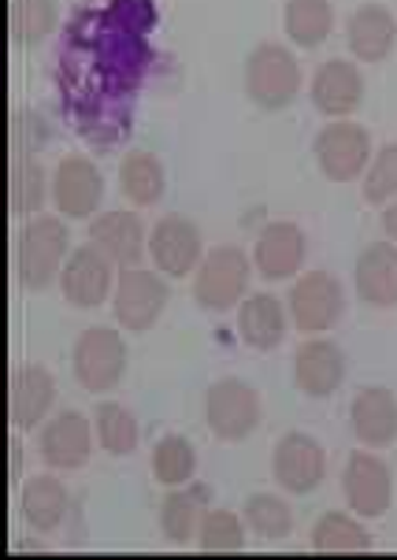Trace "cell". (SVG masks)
Returning a JSON list of instances; mask_svg holds the SVG:
<instances>
[{
  "label": "cell",
  "instance_id": "cell-1",
  "mask_svg": "<svg viewBox=\"0 0 397 560\" xmlns=\"http://www.w3.org/2000/svg\"><path fill=\"white\" fill-rule=\"evenodd\" d=\"M156 0H97L68 15L52 63L56 104L97 153L135 130L138 97L153 71Z\"/></svg>",
  "mask_w": 397,
  "mask_h": 560
},
{
  "label": "cell",
  "instance_id": "cell-12",
  "mask_svg": "<svg viewBox=\"0 0 397 560\" xmlns=\"http://www.w3.org/2000/svg\"><path fill=\"white\" fill-rule=\"evenodd\" d=\"M342 498L364 520H380L394 505V471L375 450H353L342 468Z\"/></svg>",
  "mask_w": 397,
  "mask_h": 560
},
{
  "label": "cell",
  "instance_id": "cell-11",
  "mask_svg": "<svg viewBox=\"0 0 397 560\" xmlns=\"http://www.w3.org/2000/svg\"><path fill=\"white\" fill-rule=\"evenodd\" d=\"M271 476L282 493H316L327 479V445L316 434L287 431L271 450Z\"/></svg>",
  "mask_w": 397,
  "mask_h": 560
},
{
  "label": "cell",
  "instance_id": "cell-22",
  "mask_svg": "<svg viewBox=\"0 0 397 560\" xmlns=\"http://www.w3.org/2000/svg\"><path fill=\"white\" fill-rule=\"evenodd\" d=\"M290 308L287 301L276 298L268 290H257L238 305V338L245 341L249 349L257 353H271L287 341V330H290Z\"/></svg>",
  "mask_w": 397,
  "mask_h": 560
},
{
  "label": "cell",
  "instance_id": "cell-2",
  "mask_svg": "<svg viewBox=\"0 0 397 560\" xmlns=\"http://www.w3.org/2000/svg\"><path fill=\"white\" fill-rule=\"evenodd\" d=\"M68 256H71V231L63 223V215L37 212L15 231V245H12L15 282L23 290H49L52 282H60Z\"/></svg>",
  "mask_w": 397,
  "mask_h": 560
},
{
  "label": "cell",
  "instance_id": "cell-14",
  "mask_svg": "<svg viewBox=\"0 0 397 560\" xmlns=\"http://www.w3.org/2000/svg\"><path fill=\"white\" fill-rule=\"evenodd\" d=\"M119 264H112L97 245L86 242L79 249H71L68 264L60 271V293L71 308H101L104 301H112L116 290Z\"/></svg>",
  "mask_w": 397,
  "mask_h": 560
},
{
  "label": "cell",
  "instance_id": "cell-18",
  "mask_svg": "<svg viewBox=\"0 0 397 560\" xmlns=\"http://www.w3.org/2000/svg\"><path fill=\"white\" fill-rule=\"evenodd\" d=\"M305 256H308V238L294 220L264 223L257 242H253V268L268 282L297 279Z\"/></svg>",
  "mask_w": 397,
  "mask_h": 560
},
{
  "label": "cell",
  "instance_id": "cell-10",
  "mask_svg": "<svg viewBox=\"0 0 397 560\" xmlns=\"http://www.w3.org/2000/svg\"><path fill=\"white\" fill-rule=\"evenodd\" d=\"M93 442H97V431H93L90 416L79 412V408H63V412H52L42 423L37 453H42L45 468L68 476V471H82L90 464Z\"/></svg>",
  "mask_w": 397,
  "mask_h": 560
},
{
  "label": "cell",
  "instance_id": "cell-4",
  "mask_svg": "<svg viewBox=\"0 0 397 560\" xmlns=\"http://www.w3.org/2000/svg\"><path fill=\"white\" fill-rule=\"evenodd\" d=\"M257 268H253V253H245L242 245H215L205 253V260L194 271V301L197 308L223 316L234 312L249 298V282Z\"/></svg>",
  "mask_w": 397,
  "mask_h": 560
},
{
  "label": "cell",
  "instance_id": "cell-7",
  "mask_svg": "<svg viewBox=\"0 0 397 560\" xmlns=\"http://www.w3.org/2000/svg\"><path fill=\"white\" fill-rule=\"evenodd\" d=\"M287 308L301 335H327V330H335L346 316L342 279L327 268L301 271L287 293Z\"/></svg>",
  "mask_w": 397,
  "mask_h": 560
},
{
  "label": "cell",
  "instance_id": "cell-24",
  "mask_svg": "<svg viewBox=\"0 0 397 560\" xmlns=\"http://www.w3.org/2000/svg\"><path fill=\"white\" fill-rule=\"evenodd\" d=\"M19 512L26 527L37 535H52L68 524L71 512V490L60 476H31L19 487Z\"/></svg>",
  "mask_w": 397,
  "mask_h": 560
},
{
  "label": "cell",
  "instance_id": "cell-17",
  "mask_svg": "<svg viewBox=\"0 0 397 560\" xmlns=\"http://www.w3.org/2000/svg\"><path fill=\"white\" fill-rule=\"evenodd\" d=\"M56 408V375L45 364H19L8 378V420L12 431H37Z\"/></svg>",
  "mask_w": 397,
  "mask_h": 560
},
{
  "label": "cell",
  "instance_id": "cell-20",
  "mask_svg": "<svg viewBox=\"0 0 397 560\" xmlns=\"http://www.w3.org/2000/svg\"><path fill=\"white\" fill-rule=\"evenodd\" d=\"M308 97L319 116L349 119L364 104V74L353 60H324L312 71Z\"/></svg>",
  "mask_w": 397,
  "mask_h": 560
},
{
  "label": "cell",
  "instance_id": "cell-40",
  "mask_svg": "<svg viewBox=\"0 0 397 560\" xmlns=\"http://www.w3.org/2000/svg\"><path fill=\"white\" fill-rule=\"evenodd\" d=\"M82 4H97V0H82Z\"/></svg>",
  "mask_w": 397,
  "mask_h": 560
},
{
  "label": "cell",
  "instance_id": "cell-27",
  "mask_svg": "<svg viewBox=\"0 0 397 560\" xmlns=\"http://www.w3.org/2000/svg\"><path fill=\"white\" fill-rule=\"evenodd\" d=\"M119 194L135 208H153L167 194V171L153 149H130L119 160Z\"/></svg>",
  "mask_w": 397,
  "mask_h": 560
},
{
  "label": "cell",
  "instance_id": "cell-19",
  "mask_svg": "<svg viewBox=\"0 0 397 560\" xmlns=\"http://www.w3.org/2000/svg\"><path fill=\"white\" fill-rule=\"evenodd\" d=\"M90 242L119 268L141 264L149 253V226L135 208H104L90 223Z\"/></svg>",
  "mask_w": 397,
  "mask_h": 560
},
{
  "label": "cell",
  "instance_id": "cell-9",
  "mask_svg": "<svg viewBox=\"0 0 397 560\" xmlns=\"http://www.w3.org/2000/svg\"><path fill=\"white\" fill-rule=\"evenodd\" d=\"M312 156L330 183H353L361 178L375 156L372 130L357 119H330L312 138Z\"/></svg>",
  "mask_w": 397,
  "mask_h": 560
},
{
  "label": "cell",
  "instance_id": "cell-15",
  "mask_svg": "<svg viewBox=\"0 0 397 560\" xmlns=\"http://www.w3.org/2000/svg\"><path fill=\"white\" fill-rule=\"evenodd\" d=\"M52 205L63 220H93L104 205V175L86 153H68L52 171Z\"/></svg>",
  "mask_w": 397,
  "mask_h": 560
},
{
  "label": "cell",
  "instance_id": "cell-6",
  "mask_svg": "<svg viewBox=\"0 0 397 560\" xmlns=\"http://www.w3.org/2000/svg\"><path fill=\"white\" fill-rule=\"evenodd\" d=\"M130 364L127 341L116 327H86L71 346L74 383L86 394H112L122 383Z\"/></svg>",
  "mask_w": 397,
  "mask_h": 560
},
{
  "label": "cell",
  "instance_id": "cell-35",
  "mask_svg": "<svg viewBox=\"0 0 397 560\" xmlns=\"http://www.w3.org/2000/svg\"><path fill=\"white\" fill-rule=\"evenodd\" d=\"M245 524L242 512L234 509H208L201 530H197V549L201 553H242L245 549Z\"/></svg>",
  "mask_w": 397,
  "mask_h": 560
},
{
  "label": "cell",
  "instance_id": "cell-31",
  "mask_svg": "<svg viewBox=\"0 0 397 560\" xmlns=\"http://www.w3.org/2000/svg\"><path fill=\"white\" fill-rule=\"evenodd\" d=\"M93 431H97V445L108 457H130L141 439L138 416L122 401H101L93 408Z\"/></svg>",
  "mask_w": 397,
  "mask_h": 560
},
{
  "label": "cell",
  "instance_id": "cell-3",
  "mask_svg": "<svg viewBox=\"0 0 397 560\" xmlns=\"http://www.w3.org/2000/svg\"><path fill=\"white\" fill-rule=\"evenodd\" d=\"M242 85L249 97L264 112H282L301 97V60L294 49L282 42H260L245 56Z\"/></svg>",
  "mask_w": 397,
  "mask_h": 560
},
{
  "label": "cell",
  "instance_id": "cell-32",
  "mask_svg": "<svg viewBox=\"0 0 397 560\" xmlns=\"http://www.w3.org/2000/svg\"><path fill=\"white\" fill-rule=\"evenodd\" d=\"M242 516L253 535H260L264 542H282L294 530V509H290V501L282 493H268V490L249 493L242 505Z\"/></svg>",
  "mask_w": 397,
  "mask_h": 560
},
{
  "label": "cell",
  "instance_id": "cell-5",
  "mask_svg": "<svg viewBox=\"0 0 397 560\" xmlns=\"http://www.w3.org/2000/svg\"><path fill=\"white\" fill-rule=\"evenodd\" d=\"M260 420H264L260 390L253 383H245V378L223 375L205 390V423L212 431V439L245 442L257 434Z\"/></svg>",
  "mask_w": 397,
  "mask_h": 560
},
{
  "label": "cell",
  "instance_id": "cell-37",
  "mask_svg": "<svg viewBox=\"0 0 397 560\" xmlns=\"http://www.w3.org/2000/svg\"><path fill=\"white\" fill-rule=\"evenodd\" d=\"M12 160L15 156H37L49 145V122L37 116L34 108H15L12 112Z\"/></svg>",
  "mask_w": 397,
  "mask_h": 560
},
{
  "label": "cell",
  "instance_id": "cell-8",
  "mask_svg": "<svg viewBox=\"0 0 397 560\" xmlns=\"http://www.w3.org/2000/svg\"><path fill=\"white\" fill-rule=\"evenodd\" d=\"M167 301H172V290H167L164 271L141 268V264L119 268L116 290H112V312H116V323L122 330H135V335L153 330L164 316Z\"/></svg>",
  "mask_w": 397,
  "mask_h": 560
},
{
  "label": "cell",
  "instance_id": "cell-38",
  "mask_svg": "<svg viewBox=\"0 0 397 560\" xmlns=\"http://www.w3.org/2000/svg\"><path fill=\"white\" fill-rule=\"evenodd\" d=\"M8 479L15 482H23V439H19V431L8 439Z\"/></svg>",
  "mask_w": 397,
  "mask_h": 560
},
{
  "label": "cell",
  "instance_id": "cell-13",
  "mask_svg": "<svg viewBox=\"0 0 397 560\" xmlns=\"http://www.w3.org/2000/svg\"><path fill=\"white\" fill-rule=\"evenodd\" d=\"M149 256H153V268L167 279H186L205 260L201 226L183 212H164L149 231Z\"/></svg>",
  "mask_w": 397,
  "mask_h": 560
},
{
  "label": "cell",
  "instance_id": "cell-29",
  "mask_svg": "<svg viewBox=\"0 0 397 560\" xmlns=\"http://www.w3.org/2000/svg\"><path fill=\"white\" fill-rule=\"evenodd\" d=\"M45 201H52L49 171L37 164V156H15L12 171H8V205H12V215L31 220V215L42 212Z\"/></svg>",
  "mask_w": 397,
  "mask_h": 560
},
{
  "label": "cell",
  "instance_id": "cell-23",
  "mask_svg": "<svg viewBox=\"0 0 397 560\" xmlns=\"http://www.w3.org/2000/svg\"><path fill=\"white\" fill-rule=\"evenodd\" d=\"M357 298L372 308H397V242H367L353 268Z\"/></svg>",
  "mask_w": 397,
  "mask_h": 560
},
{
  "label": "cell",
  "instance_id": "cell-39",
  "mask_svg": "<svg viewBox=\"0 0 397 560\" xmlns=\"http://www.w3.org/2000/svg\"><path fill=\"white\" fill-rule=\"evenodd\" d=\"M380 223H383L386 238H390V242H397V201H390V205H386V208H383Z\"/></svg>",
  "mask_w": 397,
  "mask_h": 560
},
{
  "label": "cell",
  "instance_id": "cell-33",
  "mask_svg": "<svg viewBox=\"0 0 397 560\" xmlns=\"http://www.w3.org/2000/svg\"><path fill=\"white\" fill-rule=\"evenodd\" d=\"M197 450L186 434H164L153 445V479L160 487H186L197 479Z\"/></svg>",
  "mask_w": 397,
  "mask_h": 560
},
{
  "label": "cell",
  "instance_id": "cell-30",
  "mask_svg": "<svg viewBox=\"0 0 397 560\" xmlns=\"http://www.w3.org/2000/svg\"><path fill=\"white\" fill-rule=\"evenodd\" d=\"M282 31L297 49H319L335 31V4L330 0H287Z\"/></svg>",
  "mask_w": 397,
  "mask_h": 560
},
{
  "label": "cell",
  "instance_id": "cell-34",
  "mask_svg": "<svg viewBox=\"0 0 397 560\" xmlns=\"http://www.w3.org/2000/svg\"><path fill=\"white\" fill-rule=\"evenodd\" d=\"M8 26H12L15 45H37L52 31H60V4L56 0H12Z\"/></svg>",
  "mask_w": 397,
  "mask_h": 560
},
{
  "label": "cell",
  "instance_id": "cell-16",
  "mask_svg": "<svg viewBox=\"0 0 397 560\" xmlns=\"http://www.w3.org/2000/svg\"><path fill=\"white\" fill-rule=\"evenodd\" d=\"M346 349L327 335H308L294 353V386L312 401H327L346 386Z\"/></svg>",
  "mask_w": 397,
  "mask_h": 560
},
{
  "label": "cell",
  "instance_id": "cell-25",
  "mask_svg": "<svg viewBox=\"0 0 397 560\" xmlns=\"http://www.w3.org/2000/svg\"><path fill=\"white\" fill-rule=\"evenodd\" d=\"M349 52L361 63H383L397 45V19L386 4H361L346 23Z\"/></svg>",
  "mask_w": 397,
  "mask_h": 560
},
{
  "label": "cell",
  "instance_id": "cell-21",
  "mask_svg": "<svg viewBox=\"0 0 397 560\" xmlns=\"http://www.w3.org/2000/svg\"><path fill=\"white\" fill-rule=\"evenodd\" d=\"M349 431L367 450L397 442V394L390 386H361L349 401Z\"/></svg>",
  "mask_w": 397,
  "mask_h": 560
},
{
  "label": "cell",
  "instance_id": "cell-36",
  "mask_svg": "<svg viewBox=\"0 0 397 560\" xmlns=\"http://www.w3.org/2000/svg\"><path fill=\"white\" fill-rule=\"evenodd\" d=\"M364 183V201L367 205H390L397 201V141L375 149L372 164L361 175Z\"/></svg>",
  "mask_w": 397,
  "mask_h": 560
},
{
  "label": "cell",
  "instance_id": "cell-28",
  "mask_svg": "<svg viewBox=\"0 0 397 560\" xmlns=\"http://www.w3.org/2000/svg\"><path fill=\"white\" fill-rule=\"evenodd\" d=\"M308 542L316 553H367L372 549V530L364 527V516L353 509H330L312 524Z\"/></svg>",
  "mask_w": 397,
  "mask_h": 560
},
{
  "label": "cell",
  "instance_id": "cell-26",
  "mask_svg": "<svg viewBox=\"0 0 397 560\" xmlns=\"http://www.w3.org/2000/svg\"><path fill=\"white\" fill-rule=\"evenodd\" d=\"M208 501L212 493L201 482H186V487H167L164 501H160V530L172 546H190L197 542V530H201L208 516Z\"/></svg>",
  "mask_w": 397,
  "mask_h": 560
}]
</instances>
